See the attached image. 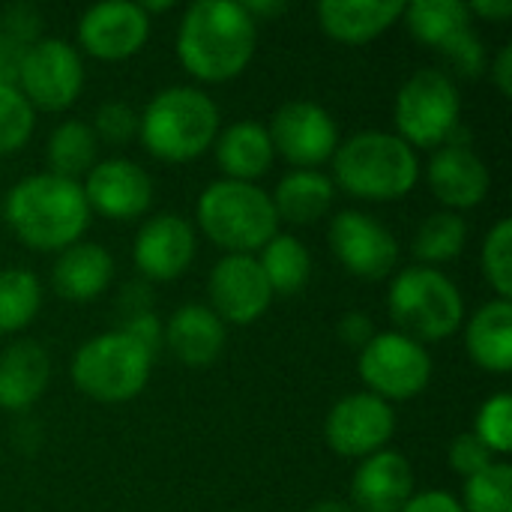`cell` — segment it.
Returning a JSON list of instances; mask_svg holds the SVG:
<instances>
[{"instance_id":"cell-1","label":"cell","mask_w":512,"mask_h":512,"mask_svg":"<svg viewBox=\"0 0 512 512\" xmlns=\"http://www.w3.org/2000/svg\"><path fill=\"white\" fill-rule=\"evenodd\" d=\"M258 48V24L234 0H198L177 27L180 66L201 84L240 78Z\"/></svg>"},{"instance_id":"cell-2","label":"cell","mask_w":512,"mask_h":512,"mask_svg":"<svg viewBox=\"0 0 512 512\" xmlns=\"http://www.w3.org/2000/svg\"><path fill=\"white\" fill-rule=\"evenodd\" d=\"M90 216L81 183L48 171L18 180L3 201L9 231L36 252H63L75 246L90 228Z\"/></svg>"},{"instance_id":"cell-3","label":"cell","mask_w":512,"mask_h":512,"mask_svg":"<svg viewBox=\"0 0 512 512\" xmlns=\"http://www.w3.org/2000/svg\"><path fill=\"white\" fill-rule=\"evenodd\" d=\"M333 186L360 201H402L420 183V159L396 132L366 129L333 153Z\"/></svg>"},{"instance_id":"cell-4","label":"cell","mask_w":512,"mask_h":512,"mask_svg":"<svg viewBox=\"0 0 512 512\" xmlns=\"http://www.w3.org/2000/svg\"><path fill=\"white\" fill-rule=\"evenodd\" d=\"M219 135V108L201 87H165L138 114L144 150L171 165L195 162Z\"/></svg>"},{"instance_id":"cell-5","label":"cell","mask_w":512,"mask_h":512,"mask_svg":"<svg viewBox=\"0 0 512 512\" xmlns=\"http://www.w3.org/2000/svg\"><path fill=\"white\" fill-rule=\"evenodd\" d=\"M195 219L201 234L225 249V255H255L279 234V216L273 210L270 192L258 183L213 180L198 204Z\"/></svg>"},{"instance_id":"cell-6","label":"cell","mask_w":512,"mask_h":512,"mask_svg":"<svg viewBox=\"0 0 512 512\" xmlns=\"http://www.w3.org/2000/svg\"><path fill=\"white\" fill-rule=\"evenodd\" d=\"M387 312L396 330L414 342H444L465 324V297L444 270L414 264L393 276Z\"/></svg>"},{"instance_id":"cell-7","label":"cell","mask_w":512,"mask_h":512,"mask_svg":"<svg viewBox=\"0 0 512 512\" xmlns=\"http://www.w3.org/2000/svg\"><path fill=\"white\" fill-rule=\"evenodd\" d=\"M153 357L126 333L111 330L87 339L69 363V378L78 393L102 405L132 402L150 381Z\"/></svg>"},{"instance_id":"cell-8","label":"cell","mask_w":512,"mask_h":512,"mask_svg":"<svg viewBox=\"0 0 512 512\" xmlns=\"http://www.w3.org/2000/svg\"><path fill=\"white\" fill-rule=\"evenodd\" d=\"M396 135L411 150H438L462 129V96L450 72L417 69L393 102Z\"/></svg>"},{"instance_id":"cell-9","label":"cell","mask_w":512,"mask_h":512,"mask_svg":"<svg viewBox=\"0 0 512 512\" xmlns=\"http://www.w3.org/2000/svg\"><path fill=\"white\" fill-rule=\"evenodd\" d=\"M357 375L366 393L384 402H408L432 381V357L426 345L399 330L375 333L357 357Z\"/></svg>"},{"instance_id":"cell-10","label":"cell","mask_w":512,"mask_h":512,"mask_svg":"<svg viewBox=\"0 0 512 512\" xmlns=\"http://www.w3.org/2000/svg\"><path fill=\"white\" fill-rule=\"evenodd\" d=\"M15 87L33 105V111H66L84 90V60L81 51L54 36H42L27 45Z\"/></svg>"},{"instance_id":"cell-11","label":"cell","mask_w":512,"mask_h":512,"mask_svg":"<svg viewBox=\"0 0 512 512\" xmlns=\"http://www.w3.org/2000/svg\"><path fill=\"white\" fill-rule=\"evenodd\" d=\"M270 141L294 171H318L342 144L333 114L312 99H291L270 117Z\"/></svg>"},{"instance_id":"cell-12","label":"cell","mask_w":512,"mask_h":512,"mask_svg":"<svg viewBox=\"0 0 512 512\" xmlns=\"http://www.w3.org/2000/svg\"><path fill=\"white\" fill-rule=\"evenodd\" d=\"M330 249L336 261L357 279L381 282L393 276L399 264V240L396 234L360 210H339L327 228Z\"/></svg>"},{"instance_id":"cell-13","label":"cell","mask_w":512,"mask_h":512,"mask_svg":"<svg viewBox=\"0 0 512 512\" xmlns=\"http://www.w3.org/2000/svg\"><path fill=\"white\" fill-rule=\"evenodd\" d=\"M393 432H396L393 405L366 390L342 396L324 420L327 447L342 459L363 462L366 456L387 450Z\"/></svg>"},{"instance_id":"cell-14","label":"cell","mask_w":512,"mask_h":512,"mask_svg":"<svg viewBox=\"0 0 512 512\" xmlns=\"http://www.w3.org/2000/svg\"><path fill=\"white\" fill-rule=\"evenodd\" d=\"M150 15L141 9V3H96L81 12L75 36L78 48L96 60L120 63L135 57L147 39H150Z\"/></svg>"},{"instance_id":"cell-15","label":"cell","mask_w":512,"mask_h":512,"mask_svg":"<svg viewBox=\"0 0 512 512\" xmlns=\"http://www.w3.org/2000/svg\"><path fill=\"white\" fill-rule=\"evenodd\" d=\"M210 309L222 324H255L267 315L273 291L255 255H225L213 264L207 279Z\"/></svg>"},{"instance_id":"cell-16","label":"cell","mask_w":512,"mask_h":512,"mask_svg":"<svg viewBox=\"0 0 512 512\" xmlns=\"http://www.w3.org/2000/svg\"><path fill=\"white\" fill-rule=\"evenodd\" d=\"M90 213H99L111 222H132L144 216L153 204L150 174L123 156L102 159L90 168L81 183Z\"/></svg>"},{"instance_id":"cell-17","label":"cell","mask_w":512,"mask_h":512,"mask_svg":"<svg viewBox=\"0 0 512 512\" xmlns=\"http://www.w3.org/2000/svg\"><path fill=\"white\" fill-rule=\"evenodd\" d=\"M426 180H429L432 195L450 213H465V210L480 207L492 186V174L486 162L462 138V129L444 147L432 150Z\"/></svg>"},{"instance_id":"cell-18","label":"cell","mask_w":512,"mask_h":512,"mask_svg":"<svg viewBox=\"0 0 512 512\" xmlns=\"http://www.w3.org/2000/svg\"><path fill=\"white\" fill-rule=\"evenodd\" d=\"M198 252L195 228L174 213L150 216L132 243V261L147 282H174L180 279Z\"/></svg>"},{"instance_id":"cell-19","label":"cell","mask_w":512,"mask_h":512,"mask_svg":"<svg viewBox=\"0 0 512 512\" xmlns=\"http://www.w3.org/2000/svg\"><path fill=\"white\" fill-rule=\"evenodd\" d=\"M414 498V468L396 450L366 456L351 480V507L360 512H399Z\"/></svg>"},{"instance_id":"cell-20","label":"cell","mask_w":512,"mask_h":512,"mask_svg":"<svg viewBox=\"0 0 512 512\" xmlns=\"http://www.w3.org/2000/svg\"><path fill=\"white\" fill-rule=\"evenodd\" d=\"M228 345V330L204 303H186L165 321V348L189 369L213 366Z\"/></svg>"},{"instance_id":"cell-21","label":"cell","mask_w":512,"mask_h":512,"mask_svg":"<svg viewBox=\"0 0 512 512\" xmlns=\"http://www.w3.org/2000/svg\"><path fill=\"white\" fill-rule=\"evenodd\" d=\"M402 0H324L315 15L321 30L342 45H369L402 21Z\"/></svg>"},{"instance_id":"cell-22","label":"cell","mask_w":512,"mask_h":512,"mask_svg":"<svg viewBox=\"0 0 512 512\" xmlns=\"http://www.w3.org/2000/svg\"><path fill=\"white\" fill-rule=\"evenodd\" d=\"M51 378V357L33 339H18L0 351V408L21 414L33 408Z\"/></svg>"},{"instance_id":"cell-23","label":"cell","mask_w":512,"mask_h":512,"mask_svg":"<svg viewBox=\"0 0 512 512\" xmlns=\"http://www.w3.org/2000/svg\"><path fill=\"white\" fill-rule=\"evenodd\" d=\"M216 165L225 180H240V183H255L261 180L276 159L270 132L258 120H237L219 129L213 141Z\"/></svg>"},{"instance_id":"cell-24","label":"cell","mask_w":512,"mask_h":512,"mask_svg":"<svg viewBox=\"0 0 512 512\" xmlns=\"http://www.w3.org/2000/svg\"><path fill=\"white\" fill-rule=\"evenodd\" d=\"M114 279V258L105 246L78 240L75 246L57 252L51 267V288L69 303H87L105 294Z\"/></svg>"},{"instance_id":"cell-25","label":"cell","mask_w":512,"mask_h":512,"mask_svg":"<svg viewBox=\"0 0 512 512\" xmlns=\"http://www.w3.org/2000/svg\"><path fill=\"white\" fill-rule=\"evenodd\" d=\"M465 351L489 375L512 372V300L495 297L468 318Z\"/></svg>"},{"instance_id":"cell-26","label":"cell","mask_w":512,"mask_h":512,"mask_svg":"<svg viewBox=\"0 0 512 512\" xmlns=\"http://www.w3.org/2000/svg\"><path fill=\"white\" fill-rule=\"evenodd\" d=\"M270 201H273V210H276L279 222L312 225V222L324 219L333 210L336 186L321 171H288L276 183Z\"/></svg>"},{"instance_id":"cell-27","label":"cell","mask_w":512,"mask_h":512,"mask_svg":"<svg viewBox=\"0 0 512 512\" xmlns=\"http://www.w3.org/2000/svg\"><path fill=\"white\" fill-rule=\"evenodd\" d=\"M471 21L474 18L468 12V3L462 0H411L402 9V24L408 27V33L438 54L462 33H468L474 27Z\"/></svg>"},{"instance_id":"cell-28","label":"cell","mask_w":512,"mask_h":512,"mask_svg":"<svg viewBox=\"0 0 512 512\" xmlns=\"http://www.w3.org/2000/svg\"><path fill=\"white\" fill-rule=\"evenodd\" d=\"M45 162L48 174L75 180L90 174V168L99 162V141L84 120H63L51 129L48 144H45Z\"/></svg>"},{"instance_id":"cell-29","label":"cell","mask_w":512,"mask_h":512,"mask_svg":"<svg viewBox=\"0 0 512 512\" xmlns=\"http://www.w3.org/2000/svg\"><path fill=\"white\" fill-rule=\"evenodd\" d=\"M258 264H261V273H264L273 297L276 294H282V297L300 294L312 279V255L294 234H276L261 249Z\"/></svg>"},{"instance_id":"cell-30","label":"cell","mask_w":512,"mask_h":512,"mask_svg":"<svg viewBox=\"0 0 512 512\" xmlns=\"http://www.w3.org/2000/svg\"><path fill=\"white\" fill-rule=\"evenodd\" d=\"M468 246V222L462 213H450V210H438L429 213L411 240V252L420 261V267H435L441 270V264L456 261Z\"/></svg>"},{"instance_id":"cell-31","label":"cell","mask_w":512,"mask_h":512,"mask_svg":"<svg viewBox=\"0 0 512 512\" xmlns=\"http://www.w3.org/2000/svg\"><path fill=\"white\" fill-rule=\"evenodd\" d=\"M42 306V282L33 270H0V336L21 333L33 324Z\"/></svg>"},{"instance_id":"cell-32","label":"cell","mask_w":512,"mask_h":512,"mask_svg":"<svg viewBox=\"0 0 512 512\" xmlns=\"http://www.w3.org/2000/svg\"><path fill=\"white\" fill-rule=\"evenodd\" d=\"M465 512H512V468L507 462H492L486 471L474 474L462 486L459 498Z\"/></svg>"},{"instance_id":"cell-33","label":"cell","mask_w":512,"mask_h":512,"mask_svg":"<svg viewBox=\"0 0 512 512\" xmlns=\"http://www.w3.org/2000/svg\"><path fill=\"white\" fill-rule=\"evenodd\" d=\"M480 270L498 300H512V222L498 219L480 249Z\"/></svg>"},{"instance_id":"cell-34","label":"cell","mask_w":512,"mask_h":512,"mask_svg":"<svg viewBox=\"0 0 512 512\" xmlns=\"http://www.w3.org/2000/svg\"><path fill=\"white\" fill-rule=\"evenodd\" d=\"M36 129V111L18 87H0V156L27 147Z\"/></svg>"},{"instance_id":"cell-35","label":"cell","mask_w":512,"mask_h":512,"mask_svg":"<svg viewBox=\"0 0 512 512\" xmlns=\"http://www.w3.org/2000/svg\"><path fill=\"white\" fill-rule=\"evenodd\" d=\"M474 438L492 453V456H507L512 450V396L510 393H495L489 396L477 417H474Z\"/></svg>"},{"instance_id":"cell-36","label":"cell","mask_w":512,"mask_h":512,"mask_svg":"<svg viewBox=\"0 0 512 512\" xmlns=\"http://www.w3.org/2000/svg\"><path fill=\"white\" fill-rule=\"evenodd\" d=\"M90 129L96 135L99 144H108V147H123L129 144L132 138H138V111L120 99H111V102H102L90 120Z\"/></svg>"},{"instance_id":"cell-37","label":"cell","mask_w":512,"mask_h":512,"mask_svg":"<svg viewBox=\"0 0 512 512\" xmlns=\"http://www.w3.org/2000/svg\"><path fill=\"white\" fill-rule=\"evenodd\" d=\"M441 54H444V60H447L462 78H477V75L486 69V45H483V39L477 36L474 27H471L468 33H462L453 45H447Z\"/></svg>"},{"instance_id":"cell-38","label":"cell","mask_w":512,"mask_h":512,"mask_svg":"<svg viewBox=\"0 0 512 512\" xmlns=\"http://www.w3.org/2000/svg\"><path fill=\"white\" fill-rule=\"evenodd\" d=\"M492 462H498V459L474 438V432H462V435L450 444V468H453L462 480H468V477L486 471Z\"/></svg>"},{"instance_id":"cell-39","label":"cell","mask_w":512,"mask_h":512,"mask_svg":"<svg viewBox=\"0 0 512 512\" xmlns=\"http://www.w3.org/2000/svg\"><path fill=\"white\" fill-rule=\"evenodd\" d=\"M120 333H126L141 351H147L153 360L159 357V351L165 348V324L156 318L153 309L147 312H138V315H129L120 327Z\"/></svg>"},{"instance_id":"cell-40","label":"cell","mask_w":512,"mask_h":512,"mask_svg":"<svg viewBox=\"0 0 512 512\" xmlns=\"http://www.w3.org/2000/svg\"><path fill=\"white\" fill-rule=\"evenodd\" d=\"M3 27H0V33H6V36H12L15 42H21V45H33V42H39L42 36V15H39V9L36 6H30V3H15V6H9L6 12H3V21H0Z\"/></svg>"},{"instance_id":"cell-41","label":"cell","mask_w":512,"mask_h":512,"mask_svg":"<svg viewBox=\"0 0 512 512\" xmlns=\"http://www.w3.org/2000/svg\"><path fill=\"white\" fill-rule=\"evenodd\" d=\"M399 512H465L459 498L441 489H429V492H414V498Z\"/></svg>"},{"instance_id":"cell-42","label":"cell","mask_w":512,"mask_h":512,"mask_svg":"<svg viewBox=\"0 0 512 512\" xmlns=\"http://www.w3.org/2000/svg\"><path fill=\"white\" fill-rule=\"evenodd\" d=\"M378 330H375V324H372V318L369 315H363V312H348L342 321H339V339L345 342V345H351V348H366V342L375 336Z\"/></svg>"},{"instance_id":"cell-43","label":"cell","mask_w":512,"mask_h":512,"mask_svg":"<svg viewBox=\"0 0 512 512\" xmlns=\"http://www.w3.org/2000/svg\"><path fill=\"white\" fill-rule=\"evenodd\" d=\"M24 51H27V45H21L12 36L0 33V87H15Z\"/></svg>"},{"instance_id":"cell-44","label":"cell","mask_w":512,"mask_h":512,"mask_svg":"<svg viewBox=\"0 0 512 512\" xmlns=\"http://www.w3.org/2000/svg\"><path fill=\"white\" fill-rule=\"evenodd\" d=\"M489 75L501 96H512V45H504L489 63Z\"/></svg>"},{"instance_id":"cell-45","label":"cell","mask_w":512,"mask_h":512,"mask_svg":"<svg viewBox=\"0 0 512 512\" xmlns=\"http://www.w3.org/2000/svg\"><path fill=\"white\" fill-rule=\"evenodd\" d=\"M471 18H483V21H507L512 15V0H474L468 3Z\"/></svg>"},{"instance_id":"cell-46","label":"cell","mask_w":512,"mask_h":512,"mask_svg":"<svg viewBox=\"0 0 512 512\" xmlns=\"http://www.w3.org/2000/svg\"><path fill=\"white\" fill-rule=\"evenodd\" d=\"M243 9L258 24V21H267V18H279L288 9V3L285 0H246Z\"/></svg>"},{"instance_id":"cell-47","label":"cell","mask_w":512,"mask_h":512,"mask_svg":"<svg viewBox=\"0 0 512 512\" xmlns=\"http://www.w3.org/2000/svg\"><path fill=\"white\" fill-rule=\"evenodd\" d=\"M309 512H354V507L348 501H342V498H324V501L312 504Z\"/></svg>"},{"instance_id":"cell-48","label":"cell","mask_w":512,"mask_h":512,"mask_svg":"<svg viewBox=\"0 0 512 512\" xmlns=\"http://www.w3.org/2000/svg\"><path fill=\"white\" fill-rule=\"evenodd\" d=\"M177 3H171V0H162V3H153V0H147V3H141V9L147 12V15H159V12H171Z\"/></svg>"},{"instance_id":"cell-49","label":"cell","mask_w":512,"mask_h":512,"mask_svg":"<svg viewBox=\"0 0 512 512\" xmlns=\"http://www.w3.org/2000/svg\"><path fill=\"white\" fill-rule=\"evenodd\" d=\"M234 512H243V510H234Z\"/></svg>"}]
</instances>
